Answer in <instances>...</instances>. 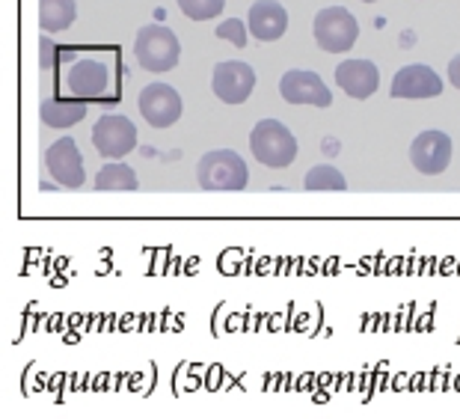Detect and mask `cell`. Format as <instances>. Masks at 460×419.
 <instances>
[{"mask_svg": "<svg viewBox=\"0 0 460 419\" xmlns=\"http://www.w3.org/2000/svg\"><path fill=\"white\" fill-rule=\"evenodd\" d=\"M93 146L107 161H122L125 155L137 149V125L128 116L107 113L93 125Z\"/></svg>", "mask_w": 460, "mask_h": 419, "instance_id": "cell-5", "label": "cell"}, {"mask_svg": "<svg viewBox=\"0 0 460 419\" xmlns=\"http://www.w3.org/2000/svg\"><path fill=\"white\" fill-rule=\"evenodd\" d=\"M45 170L51 173V179L60 182L63 188H81L84 179H86L84 175V155L72 138H60L57 143L48 146Z\"/></svg>", "mask_w": 460, "mask_h": 419, "instance_id": "cell-11", "label": "cell"}, {"mask_svg": "<svg viewBox=\"0 0 460 419\" xmlns=\"http://www.w3.org/2000/svg\"><path fill=\"white\" fill-rule=\"evenodd\" d=\"M217 39H229L234 48H243L247 45V36H250V27L241 22V18H226V22L217 24V31H214Z\"/></svg>", "mask_w": 460, "mask_h": 419, "instance_id": "cell-20", "label": "cell"}, {"mask_svg": "<svg viewBox=\"0 0 460 419\" xmlns=\"http://www.w3.org/2000/svg\"><path fill=\"white\" fill-rule=\"evenodd\" d=\"M197 182L202 191H243L250 182L247 161L232 149H211L197 164Z\"/></svg>", "mask_w": 460, "mask_h": 419, "instance_id": "cell-2", "label": "cell"}, {"mask_svg": "<svg viewBox=\"0 0 460 419\" xmlns=\"http://www.w3.org/2000/svg\"><path fill=\"white\" fill-rule=\"evenodd\" d=\"M134 57L146 72L164 75L179 66L181 60V42L170 27L164 24H146L137 31L134 39Z\"/></svg>", "mask_w": 460, "mask_h": 419, "instance_id": "cell-1", "label": "cell"}, {"mask_svg": "<svg viewBox=\"0 0 460 419\" xmlns=\"http://www.w3.org/2000/svg\"><path fill=\"white\" fill-rule=\"evenodd\" d=\"M39 116H42L45 125L51 129H72L86 116V102L75 99V102H57V99H45L39 104Z\"/></svg>", "mask_w": 460, "mask_h": 419, "instance_id": "cell-16", "label": "cell"}, {"mask_svg": "<svg viewBox=\"0 0 460 419\" xmlns=\"http://www.w3.org/2000/svg\"><path fill=\"white\" fill-rule=\"evenodd\" d=\"M211 90L223 104H243L256 90V72L243 60L217 63V69L211 75Z\"/></svg>", "mask_w": 460, "mask_h": 419, "instance_id": "cell-6", "label": "cell"}, {"mask_svg": "<svg viewBox=\"0 0 460 419\" xmlns=\"http://www.w3.org/2000/svg\"><path fill=\"white\" fill-rule=\"evenodd\" d=\"M452 138L446 131H422L410 146V161L422 175H439L452 164Z\"/></svg>", "mask_w": 460, "mask_h": 419, "instance_id": "cell-9", "label": "cell"}, {"mask_svg": "<svg viewBox=\"0 0 460 419\" xmlns=\"http://www.w3.org/2000/svg\"><path fill=\"white\" fill-rule=\"evenodd\" d=\"M362 4H377V0H362Z\"/></svg>", "mask_w": 460, "mask_h": 419, "instance_id": "cell-23", "label": "cell"}, {"mask_svg": "<svg viewBox=\"0 0 460 419\" xmlns=\"http://www.w3.org/2000/svg\"><path fill=\"white\" fill-rule=\"evenodd\" d=\"M303 188L306 191H348V179L332 167V164H318V167H312L306 173Z\"/></svg>", "mask_w": 460, "mask_h": 419, "instance_id": "cell-18", "label": "cell"}, {"mask_svg": "<svg viewBox=\"0 0 460 419\" xmlns=\"http://www.w3.org/2000/svg\"><path fill=\"white\" fill-rule=\"evenodd\" d=\"M250 149L256 161L270 170H282L297 158V138L279 120H261L250 131Z\"/></svg>", "mask_w": 460, "mask_h": 419, "instance_id": "cell-3", "label": "cell"}, {"mask_svg": "<svg viewBox=\"0 0 460 419\" xmlns=\"http://www.w3.org/2000/svg\"><path fill=\"white\" fill-rule=\"evenodd\" d=\"M63 86L72 99H107L111 95V69L99 60H77L68 66Z\"/></svg>", "mask_w": 460, "mask_h": 419, "instance_id": "cell-7", "label": "cell"}, {"mask_svg": "<svg viewBox=\"0 0 460 419\" xmlns=\"http://www.w3.org/2000/svg\"><path fill=\"white\" fill-rule=\"evenodd\" d=\"M137 173L122 161H107L95 175V191H137Z\"/></svg>", "mask_w": 460, "mask_h": 419, "instance_id": "cell-17", "label": "cell"}, {"mask_svg": "<svg viewBox=\"0 0 460 419\" xmlns=\"http://www.w3.org/2000/svg\"><path fill=\"white\" fill-rule=\"evenodd\" d=\"M39 48H42V69H48V66H51V54H54L51 39H48V33L42 36V42H39Z\"/></svg>", "mask_w": 460, "mask_h": 419, "instance_id": "cell-21", "label": "cell"}, {"mask_svg": "<svg viewBox=\"0 0 460 419\" xmlns=\"http://www.w3.org/2000/svg\"><path fill=\"white\" fill-rule=\"evenodd\" d=\"M448 81H452V86H457V90H460V54L455 57L452 63H448Z\"/></svg>", "mask_w": 460, "mask_h": 419, "instance_id": "cell-22", "label": "cell"}, {"mask_svg": "<svg viewBox=\"0 0 460 419\" xmlns=\"http://www.w3.org/2000/svg\"><path fill=\"white\" fill-rule=\"evenodd\" d=\"M247 27L259 42H277V39H282L288 31L286 6H282L279 0H256V4L250 6Z\"/></svg>", "mask_w": 460, "mask_h": 419, "instance_id": "cell-14", "label": "cell"}, {"mask_svg": "<svg viewBox=\"0 0 460 419\" xmlns=\"http://www.w3.org/2000/svg\"><path fill=\"white\" fill-rule=\"evenodd\" d=\"M439 93H443V77L430 69V66H422V63L398 69V75L393 77V90H389L393 99H407V102L437 99Z\"/></svg>", "mask_w": 460, "mask_h": 419, "instance_id": "cell-12", "label": "cell"}, {"mask_svg": "<svg viewBox=\"0 0 460 419\" xmlns=\"http://www.w3.org/2000/svg\"><path fill=\"white\" fill-rule=\"evenodd\" d=\"M143 120L155 125V129H170L181 120V95L179 90H172L170 84H149L137 99Z\"/></svg>", "mask_w": 460, "mask_h": 419, "instance_id": "cell-8", "label": "cell"}, {"mask_svg": "<svg viewBox=\"0 0 460 419\" xmlns=\"http://www.w3.org/2000/svg\"><path fill=\"white\" fill-rule=\"evenodd\" d=\"M336 84L350 99H371L380 86V72L371 60H345L336 66Z\"/></svg>", "mask_w": 460, "mask_h": 419, "instance_id": "cell-13", "label": "cell"}, {"mask_svg": "<svg viewBox=\"0 0 460 419\" xmlns=\"http://www.w3.org/2000/svg\"><path fill=\"white\" fill-rule=\"evenodd\" d=\"M190 22H211L226 9V0H175Z\"/></svg>", "mask_w": 460, "mask_h": 419, "instance_id": "cell-19", "label": "cell"}, {"mask_svg": "<svg viewBox=\"0 0 460 419\" xmlns=\"http://www.w3.org/2000/svg\"><path fill=\"white\" fill-rule=\"evenodd\" d=\"M312 33L321 51L327 54H348L357 45L359 36V22L348 13L345 6H324L315 13L312 22Z\"/></svg>", "mask_w": 460, "mask_h": 419, "instance_id": "cell-4", "label": "cell"}, {"mask_svg": "<svg viewBox=\"0 0 460 419\" xmlns=\"http://www.w3.org/2000/svg\"><path fill=\"white\" fill-rule=\"evenodd\" d=\"M279 95L288 104H315V107H330L332 93L330 86L321 81V75L306 72V69H288L279 77Z\"/></svg>", "mask_w": 460, "mask_h": 419, "instance_id": "cell-10", "label": "cell"}, {"mask_svg": "<svg viewBox=\"0 0 460 419\" xmlns=\"http://www.w3.org/2000/svg\"><path fill=\"white\" fill-rule=\"evenodd\" d=\"M77 4L75 0H39V27L45 33H63L75 24Z\"/></svg>", "mask_w": 460, "mask_h": 419, "instance_id": "cell-15", "label": "cell"}]
</instances>
